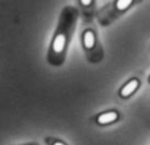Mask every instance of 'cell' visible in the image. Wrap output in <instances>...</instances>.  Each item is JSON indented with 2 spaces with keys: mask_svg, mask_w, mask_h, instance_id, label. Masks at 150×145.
<instances>
[{
  "mask_svg": "<svg viewBox=\"0 0 150 145\" xmlns=\"http://www.w3.org/2000/svg\"><path fill=\"white\" fill-rule=\"evenodd\" d=\"M137 87H138V80H131L130 82H128V83L121 89L120 95H121L122 97H128V96H130V95L137 89Z\"/></svg>",
  "mask_w": 150,
  "mask_h": 145,
  "instance_id": "obj_1",
  "label": "cell"
},
{
  "mask_svg": "<svg viewBox=\"0 0 150 145\" xmlns=\"http://www.w3.org/2000/svg\"><path fill=\"white\" fill-rule=\"evenodd\" d=\"M118 115L115 111H109V112H104L102 115H100L97 117V123L98 124H108V123H112L117 119Z\"/></svg>",
  "mask_w": 150,
  "mask_h": 145,
  "instance_id": "obj_2",
  "label": "cell"
},
{
  "mask_svg": "<svg viewBox=\"0 0 150 145\" xmlns=\"http://www.w3.org/2000/svg\"><path fill=\"white\" fill-rule=\"evenodd\" d=\"M64 44H66V36L63 34H57L53 41V50L54 53L59 54V53H62L63 48H64Z\"/></svg>",
  "mask_w": 150,
  "mask_h": 145,
  "instance_id": "obj_3",
  "label": "cell"
},
{
  "mask_svg": "<svg viewBox=\"0 0 150 145\" xmlns=\"http://www.w3.org/2000/svg\"><path fill=\"white\" fill-rule=\"evenodd\" d=\"M83 44L87 49H91L95 44V36L93 34V32L90 30H86L83 34Z\"/></svg>",
  "mask_w": 150,
  "mask_h": 145,
  "instance_id": "obj_4",
  "label": "cell"
},
{
  "mask_svg": "<svg viewBox=\"0 0 150 145\" xmlns=\"http://www.w3.org/2000/svg\"><path fill=\"white\" fill-rule=\"evenodd\" d=\"M132 1L134 0H117L115 4V7L117 11H124L132 4Z\"/></svg>",
  "mask_w": 150,
  "mask_h": 145,
  "instance_id": "obj_5",
  "label": "cell"
},
{
  "mask_svg": "<svg viewBox=\"0 0 150 145\" xmlns=\"http://www.w3.org/2000/svg\"><path fill=\"white\" fill-rule=\"evenodd\" d=\"M80 1H81V5H82V6L88 7V6L91 5V1H93V0H80Z\"/></svg>",
  "mask_w": 150,
  "mask_h": 145,
  "instance_id": "obj_6",
  "label": "cell"
},
{
  "mask_svg": "<svg viewBox=\"0 0 150 145\" xmlns=\"http://www.w3.org/2000/svg\"><path fill=\"white\" fill-rule=\"evenodd\" d=\"M53 145H64V144H62V143H60V141H55Z\"/></svg>",
  "mask_w": 150,
  "mask_h": 145,
  "instance_id": "obj_7",
  "label": "cell"
}]
</instances>
